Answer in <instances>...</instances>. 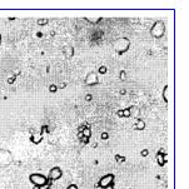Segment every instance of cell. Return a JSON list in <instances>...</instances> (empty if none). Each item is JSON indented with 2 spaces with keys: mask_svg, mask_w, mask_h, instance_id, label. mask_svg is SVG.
I'll use <instances>...</instances> for the list:
<instances>
[{
  "mask_svg": "<svg viewBox=\"0 0 189 189\" xmlns=\"http://www.w3.org/2000/svg\"><path fill=\"white\" fill-rule=\"evenodd\" d=\"M150 34H152V36L155 38V39L163 38V35L165 34V24H164L163 20H157V22L153 24V26L150 28Z\"/></svg>",
  "mask_w": 189,
  "mask_h": 189,
  "instance_id": "6da1fadb",
  "label": "cell"
},
{
  "mask_svg": "<svg viewBox=\"0 0 189 189\" xmlns=\"http://www.w3.org/2000/svg\"><path fill=\"white\" fill-rule=\"evenodd\" d=\"M130 46V42L128 38H119L116 42H114V49L118 54H124L125 51H128Z\"/></svg>",
  "mask_w": 189,
  "mask_h": 189,
  "instance_id": "7a4b0ae2",
  "label": "cell"
},
{
  "mask_svg": "<svg viewBox=\"0 0 189 189\" xmlns=\"http://www.w3.org/2000/svg\"><path fill=\"white\" fill-rule=\"evenodd\" d=\"M114 174H106L104 177H102L99 182L95 184V187H99L102 189H106L109 187H113L114 185Z\"/></svg>",
  "mask_w": 189,
  "mask_h": 189,
  "instance_id": "3957f363",
  "label": "cell"
},
{
  "mask_svg": "<svg viewBox=\"0 0 189 189\" xmlns=\"http://www.w3.org/2000/svg\"><path fill=\"white\" fill-rule=\"evenodd\" d=\"M13 163V154L8 149H0V167H8Z\"/></svg>",
  "mask_w": 189,
  "mask_h": 189,
  "instance_id": "277c9868",
  "label": "cell"
},
{
  "mask_svg": "<svg viewBox=\"0 0 189 189\" xmlns=\"http://www.w3.org/2000/svg\"><path fill=\"white\" fill-rule=\"evenodd\" d=\"M29 179L34 185H36V187H44V185H46V183H48L46 177L45 175H43V174H40V173L30 174Z\"/></svg>",
  "mask_w": 189,
  "mask_h": 189,
  "instance_id": "5b68a950",
  "label": "cell"
},
{
  "mask_svg": "<svg viewBox=\"0 0 189 189\" xmlns=\"http://www.w3.org/2000/svg\"><path fill=\"white\" fill-rule=\"evenodd\" d=\"M63 177V172H61V169L59 167H54V168H51L50 172H49V175H48V179H50V180H58V179H60V178Z\"/></svg>",
  "mask_w": 189,
  "mask_h": 189,
  "instance_id": "8992f818",
  "label": "cell"
},
{
  "mask_svg": "<svg viewBox=\"0 0 189 189\" xmlns=\"http://www.w3.org/2000/svg\"><path fill=\"white\" fill-rule=\"evenodd\" d=\"M85 84L89 85V87H93V85L98 84V74L95 73V71L88 73L87 78H85Z\"/></svg>",
  "mask_w": 189,
  "mask_h": 189,
  "instance_id": "52a82bcc",
  "label": "cell"
},
{
  "mask_svg": "<svg viewBox=\"0 0 189 189\" xmlns=\"http://www.w3.org/2000/svg\"><path fill=\"white\" fill-rule=\"evenodd\" d=\"M157 163L159 167L165 165L167 163V154L164 153V150H160V152L157 153Z\"/></svg>",
  "mask_w": 189,
  "mask_h": 189,
  "instance_id": "ba28073f",
  "label": "cell"
},
{
  "mask_svg": "<svg viewBox=\"0 0 189 189\" xmlns=\"http://www.w3.org/2000/svg\"><path fill=\"white\" fill-rule=\"evenodd\" d=\"M64 54H65V56H67V59H70V58H73V55H74V48L70 46V45L65 46V48H64Z\"/></svg>",
  "mask_w": 189,
  "mask_h": 189,
  "instance_id": "9c48e42d",
  "label": "cell"
},
{
  "mask_svg": "<svg viewBox=\"0 0 189 189\" xmlns=\"http://www.w3.org/2000/svg\"><path fill=\"white\" fill-rule=\"evenodd\" d=\"M134 128H135L137 130H143L145 129V122H144L143 119H138L135 123V125H134Z\"/></svg>",
  "mask_w": 189,
  "mask_h": 189,
  "instance_id": "30bf717a",
  "label": "cell"
},
{
  "mask_svg": "<svg viewBox=\"0 0 189 189\" xmlns=\"http://www.w3.org/2000/svg\"><path fill=\"white\" fill-rule=\"evenodd\" d=\"M81 133H83V135H84V138H90V137H91V130H90V126H89L88 124L87 125H85V128H84V130H83V132H81Z\"/></svg>",
  "mask_w": 189,
  "mask_h": 189,
  "instance_id": "8fae6325",
  "label": "cell"
},
{
  "mask_svg": "<svg viewBox=\"0 0 189 189\" xmlns=\"http://www.w3.org/2000/svg\"><path fill=\"white\" fill-rule=\"evenodd\" d=\"M32 142L33 143H40L42 142V135H40V134H38V135H33L32 137Z\"/></svg>",
  "mask_w": 189,
  "mask_h": 189,
  "instance_id": "7c38bea8",
  "label": "cell"
},
{
  "mask_svg": "<svg viewBox=\"0 0 189 189\" xmlns=\"http://www.w3.org/2000/svg\"><path fill=\"white\" fill-rule=\"evenodd\" d=\"M163 100L164 102H168V87H167V85L163 89Z\"/></svg>",
  "mask_w": 189,
  "mask_h": 189,
  "instance_id": "4fadbf2b",
  "label": "cell"
},
{
  "mask_svg": "<svg viewBox=\"0 0 189 189\" xmlns=\"http://www.w3.org/2000/svg\"><path fill=\"white\" fill-rule=\"evenodd\" d=\"M87 20L89 23H91V24H95V23L100 22V18H97V19H95V18H87Z\"/></svg>",
  "mask_w": 189,
  "mask_h": 189,
  "instance_id": "5bb4252c",
  "label": "cell"
},
{
  "mask_svg": "<svg viewBox=\"0 0 189 189\" xmlns=\"http://www.w3.org/2000/svg\"><path fill=\"white\" fill-rule=\"evenodd\" d=\"M123 116H126V118H128V116H130V108L124 109V110H123Z\"/></svg>",
  "mask_w": 189,
  "mask_h": 189,
  "instance_id": "9a60e30c",
  "label": "cell"
},
{
  "mask_svg": "<svg viewBox=\"0 0 189 189\" xmlns=\"http://www.w3.org/2000/svg\"><path fill=\"white\" fill-rule=\"evenodd\" d=\"M106 70H108V69H106V67H104V65H102V67L100 68H99V73H100V74H105L106 73Z\"/></svg>",
  "mask_w": 189,
  "mask_h": 189,
  "instance_id": "2e32d148",
  "label": "cell"
},
{
  "mask_svg": "<svg viewBox=\"0 0 189 189\" xmlns=\"http://www.w3.org/2000/svg\"><path fill=\"white\" fill-rule=\"evenodd\" d=\"M49 90H50L51 93H55V91L58 90V87H56V85H54V84H51L50 87H49Z\"/></svg>",
  "mask_w": 189,
  "mask_h": 189,
  "instance_id": "e0dca14e",
  "label": "cell"
},
{
  "mask_svg": "<svg viewBox=\"0 0 189 189\" xmlns=\"http://www.w3.org/2000/svg\"><path fill=\"white\" fill-rule=\"evenodd\" d=\"M115 159L118 160V163H123V161L125 160V158H124V157H119V155H116V157H115Z\"/></svg>",
  "mask_w": 189,
  "mask_h": 189,
  "instance_id": "ac0fdd59",
  "label": "cell"
},
{
  "mask_svg": "<svg viewBox=\"0 0 189 189\" xmlns=\"http://www.w3.org/2000/svg\"><path fill=\"white\" fill-rule=\"evenodd\" d=\"M148 154H149V152H148V149H143L142 152H140V155H142V157H147Z\"/></svg>",
  "mask_w": 189,
  "mask_h": 189,
  "instance_id": "d6986e66",
  "label": "cell"
},
{
  "mask_svg": "<svg viewBox=\"0 0 189 189\" xmlns=\"http://www.w3.org/2000/svg\"><path fill=\"white\" fill-rule=\"evenodd\" d=\"M108 138H109V134H108V133H105V132L102 133V139H103V140H106Z\"/></svg>",
  "mask_w": 189,
  "mask_h": 189,
  "instance_id": "ffe728a7",
  "label": "cell"
},
{
  "mask_svg": "<svg viewBox=\"0 0 189 189\" xmlns=\"http://www.w3.org/2000/svg\"><path fill=\"white\" fill-rule=\"evenodd\" d=\"M46 23H48L46 19H44V20H38V24H39V25H44V24H46Z\"/></svg>",
  "mask_w": 189,
  "mask_h": 189,
  "instance_id": "44dd1931",
  "label": "cell"
},
{
  "mask_svg": "<svg viewBox=\"0 0 189 189\" xmlns=\"http://www.w3.org/2000/svg\"><path fill=\"white\" fill-rule=\"evenodd\" d=\"M67 189H79V188H78L75 184H70V185H69V187H68Z\"/></svg>",
  "mask_w": 189,
  "mask_h": 189,
  "instance_id": "7402d4cb",
  "label": "cell"
},
{
  "mask_svg": "<svg viewBox=\"0 0 189 189\" xmlns=\"http://www.w3.org/2000/svg\"><path fill=\"white\" fill-rule=\"evenodd\" d=\"M120 78H122V80H124V78H125V71L124 70L120 73Z\"/></svg>",
  "mask_w": 189,
  "mask_h": 189,
  "instance_id": "603a6c76",
  "label": "cell"
},
{
  "mask_svg": "<svg viewBox=\"0 0 189 189\" xmlns=\"http://www.w3.org/2000/svg\"><path fill=\"white\" fill-rule=\"evenodd\" d=\"M14 80H15V78H14V77H13V78H9L8 83H9V84H13V83H14Z\"/></svg>",
  "mask_w": 189,
  "mask_h": 189,
  "instance_id": "cb8c5ba5",
  "label": "cell"
},
{
  "mask_svg": "<svg viewBox=\"0 0 189 189\" xmlns=\"http://www.w3.org/2000/svg\"><path fill=\"white\" fill-rule=\"evenodd\" d=\"M116 115L120 116V118H123V110H118L116 112Z\"/></svg>",
  "mask_w": 189,
  "mask_h": 189,
  "instance_id": "d4e9b609",
  "label": "cell"
},
{
  "mask_svg": "<svg viewBox=\"0 0 189 189\" xmlns=\"http://www.w3.org/2000/svg\"><path fill=\"white\" fill-rule=\"evenodd\" d=\"M83 137H84V135H83V133H81V132H79V133H78V138H79V139H81Z\"/></svg>",
  "mask_w": 189,
  "mask_h": 189,
  "instance_id": "484cf974",
  "label": "cell"
},
{
  "mask_svg": "<svg viewBox=\"0 0 189 189\" xmlns=\"http://www.w3.org/2000/svg\"><path fill=\"white\" fill-rule=\"evenodd\" d=\"M85 99H87V100H91V95H87Z\"/></svg>",
  "mask_w": 189,
  "mask_h": 189,
  "instance_id": "4316f807",
  "label": "cell"
},
{
  "mask_svg": "<svg viewBox=\"0 0 189 189\" xmlns=\"http://www.w3.org/2000/svg\"><path fill=\"white\" fill-rule=\"evenodd\" d=\"M34 189H40V187H36V185H34Z\"/></svg>",
  "mask_w": 189,
  "mask_h": 189,
  "instance_id": "83f0119b",
  "label": "cell"
}]
</instances>
